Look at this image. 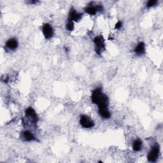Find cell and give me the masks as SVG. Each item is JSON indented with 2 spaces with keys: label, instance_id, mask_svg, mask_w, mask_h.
<instances>
[{
  "label": "cell",
  "instance_id": "obj_5",
  "mask_svg": "<svg viewBox=\"0 0 163 163\" xmlns=\"http://www.w3.org/2000/svg\"><path fill=\"white\" fill-rule=\"evenodd\" d=\"M42 31L46 39H50L53 36L54 30L52 26L49 24H45L43 26Z\"/></svg>",
  "mask_w": 163,
  "mask_h": 163
},
{
  "label": "cell",
  "instance_id": "obj_8",
  "mask_svg": "<svg viewBox=\"0 0 163 163\" xmlns=\"http://www.w3.org/2000/svg\"><path fill=\"white\" fill-rule=\"evenodd\" d=\"M26 114L27 115V116L31 118V120L33 121L34 123H36L38 121V117L36 113L35 112L34 109H33L31 107L28 108L26 110Z\"/></svg>",
  "mask_w": 163,
  "mask_h": 163
},
{
  "label": "cell",
  "instance_id": "obj_13",
  "mask_svg": "<svg viewBox=\"0 0 163 163\" xmlns=\"http://www.w3.org/2000/svg\"><path fill=\"white\" fill-rule=\"evenodd\" d=\"M142 141L140 139H136L133 143V148L136 152H138L141 149Z\"/></svg>",
  "mask_w": 163,
  "mask_h": 163
},
{
  "label": "cell",
  "instance_id": "obj_16",
  "mask_svg": "<svg viewBox=\"0 0 163 163\" xmlns=\"http://www.w3.org/2000/svg\"><path fill=\"white\" fill-rule=\"evenodd\" d=\"M122 26V22L118 21V22L116 24L115 26V28L116 29H119L120 28H121Z\"/></svg>",
  "mask_w": 163,
  "mask_h": 163
},
{
  "label": "cell",
  "instance_id": "obj_2",
  "mask_svg": "<svg viewBox=\"0 0 163 163\" xmlns=\"http://www.w3.org/2000/svg\"><path fill=\"white\" fill-rule=\"evenodd\" d=\"M95 44V51L98 55H101V52L105 49V40L102 35L97 36L94 39Z\"/></svg>",
  "mask_w": 163,
  "mask_h": 163
},
{
  "label": "cell",
  "instance_id": "obj_1",
  "mask_svg": "<svg viewBox=\"0 0 163 163\" xmlns=\"http://www.w3.org/2000/svg\"><path fill=\"white\" fill-rule=\"evenodd\" d=\"M91 99L93 103L98 105V107L108 106V98L102 92L101 88H98L92 92Z\"/></svg>",
  "mask_w": 163,
  "mask_h": 163
},
{
  "label": "cell",
  "instance_id": "obj_9",
  "mask_svg": "<svg viewBox=\"0 0 163 163\" xmlns=\"http://www.w3.org/2000/svg\"><path fill=\"white\" fill-rule=\"evenodd\" d=\"M99 114L103 118H108L110 117L111 114L108 109V106H101L98 107Z\"/></svg>",
  "mask_w": 163,
  "mask_h": 163
},
{
  "label": "cell",
  "instance_id": "obj_11",
  "mask_svg": "<svg viewBox=\"0 0 163 163\" xmlns=\"http://www.w3.org/2000/svg\"><path fill=\"white\" fill-rule=\"evenodd\" d=\"M6 46L10 49L15 50L18 47V42L15 38L9 39L6 43Z\"/></svg>",
  "mask_w": 163,
  "mask_h": 163
},
{
  "label": "cell",
  "instance_id": "obj_12",
  "mask_svg": "<svg viewBox=\"0 0 163 163\" xmlns=\"http://www.w3.org/2000/svg\"><path fill=\"white\" fill-rule=\"evenodd\" d=\"M23 138L25 141H28L36 140L35 136L29 131H25L24 132H23Z\"/></svg>",
  "mask_w": 163,
  "mask_h": 163
},
{
  "label": "cell",
  "instance_id": "obj_17",
  "mask_svg": "<svg viewBox=\"0 0 163 163\" xmlns=\"http://www.w3.org/2000/svg\"><path fill=\"white\" fill-rule=\"evenodd\" d=\"M37 2H38L37 1H31V2H29V3H30V4H32V3H35V4H36Z\"/></svg>",
  "mask_w": 163,
  "mask_h": 163
},
{
  "label": "cell",
  "instance_id": "obj_4",
  "mask_svg": "<svg viewBox=\"0 0 163 163\" xmlns=\"http://www.w3.org/2000/svg\"><path fill=\"white\" fill-rule=\"evenodd\" d=\"M159 154V145H156L150 150L147 155V159L148 161L154 162L158 159Z\"/></svg>",
  "mask_w": 163,
  "mask_h": 163
},
{
  "label": "cell",
  "instance_id": "obj_10",
  "mask_svg": "<svg viewBox=\"0 0 163 163\" xmlns=\"http://www.w3.org/2000/svg\"><path fill=\"white\" fill-rule=\"evenodd\" d=\"M135 52L137 55H143L145 54V43L143 42H140L138 45L136 47L135 49Z\"/></svg>",
  "mask_w": 163,
  "mask_h": 163
},
{
  "label": "cell",
  "instance_id": "obj_15",
  "mask_svg": "<svg viewBox=\"0 0 163 163\" xmlns=\"http://www.w3.org/2000/svg\"><path fill=\"white\" fill-rule=\"evenodd\" d=\"M157 3H158V1H156V0H150V1L147 2V7L148 8L152 7L153 6L155 5Z\"/></svg>",
  "mask_w": 163,
  "mask_h": 163
},
{
  "label": "cell",
  "instance_id": "obj_7",
  "mask_svg": "<svg viewBox=\"0 0 163 163\" xmlns=\"http://www.w3.org/2000/svg\"><path fill=\"white\" fill-rule=\"evenodd\" d=\"M82 17V14L77 13L75 10L72 9L70 12V14H69L68 21L78 22L81 19Z\"/></svg>",
  "mask_w": 163,
  "mask_h": 163
},
{
  "label": "cell",
  "instance_id": "obj_14",
  "mask_svg": "<svg viewBox=\"0 0 163 163\" xmlns=\"http://www.w3.org/2000/svg\"><path fill=\"white\" fill-rule=\"evenodd\" d=\"M66 28L68 31H72L74 29V24L72 21H68L67 25H66Z\"/></svg>",
  "mask_w": 163,
  "mask_h": 163
},
{
  "label": "cell",
  "instance_id": "obj_3",
  "mask_svg": "<svg viewBox=\"0 0 163 163\" xmlns=\"http://www.w3.org/2000/svg\"><path fill=\"white\" fill-rule=\"evenodd\" d=\"M80 123L81 126L84 128H91L95 126V123L89 117L85 115H83L80 117Z\"/></svg>",
  "mask_w": 163,
  "mask_h": 163
},
{
  "label": "cell",
  "instance_id": "obj_6",
  "mask_svg": "<svg viewBox=\"0 0 163 163\" xmlns=\"http://www.w3.org/2000/svg\"><path fill=\"white\" fill-rule=\"evenodd\" d=\"M103 9V6L101 5H99L97 6H89L85 8V11L86 13L89 14L91 15H95L98 12L102 11Z\"/></svg>",
  "mask_w": 163,
  "mask_h": 163
}]
</instances>
